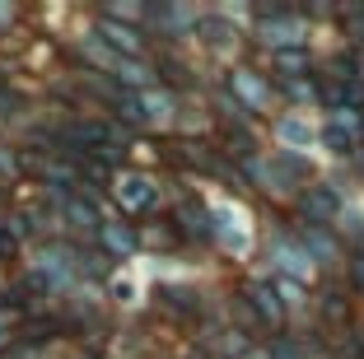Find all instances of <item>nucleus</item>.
Here are the masks:
<instances>
[{"label": "nucleus", "instance_id": "1", "mask_svg": "<svg viewBox=\"0 0 364 359\" xmlns=\"http://www.w3.org/2000/svg\"><path fill=\"white\" fill-rule=\"evenodd\" d=\"M332 140H336L341 149L355 145V122H350V117H336V122H332Z\"/></svg>", "mask_w": 364, "mask_h": 359}, {"label": "nucleus", "instance_id": "2", "mask_svg": "<svg viewBox=\"0 0 364 359\" xmlns=\"http://www.w3.org/2000/svg\"><path fill=\"white\" fill-rule=\"evenodd\" d=\"M360 136H364V131H360Z\"/></svg>", "mask_w": 364, "mask_h": 359}]
</instances>
